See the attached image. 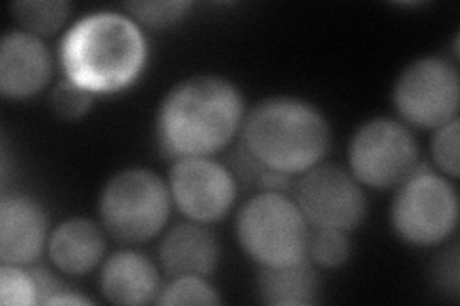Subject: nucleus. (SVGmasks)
Listing matches in <instances>:
<instances>
[{"mask_svg": "<svg viewBox=\"0 0 460 306\" xmlns=\"http://www.w3.org/2000/svg\"><path fill=\"white\" fill-rule=\"evenodd\" d=\"M243 125V100L219 75H194L172 86L155 119L160 150L171 159L211 157Z\"/></svg>", "mask_w": 460, "mask_h": 306, "instance_id": "nucleus-1", "label": "nucleus"}, {"mask_svg": "<svg viewBox=\"0 0 460 306\" xmlns=\"http://www.w3.org/2000/svg\"><path fill=\"white\" fill-rule=\"evenodd\" d=\"M148 57L146 39L135 20L115 12L81 18L60 42L66 77L93 94L131 86Z\"/></svg>", "mask_w": 460, "mask_h": 306, "instance_id": "nucleus-2", "label": "nucleus"}, {"mask_svg": "<svg viewBox=\"0 0 460 306\" xmlns=\"http://www.w3.org/2000/svg\"><path fill=\"white\" fill-rule=\"evenodd\" d=\"M242 145L261 167L301 177L323 162L330 148V127L309 101L275 96L259 101L248 113Z\"/></svg>", "mask_w": 460, "mask_h": 306, "instance_id": "nucleus-3", "label": "nucleus"}, {"mask_svg": "<svg viewBox=\"0 0 460 306\" xmlns=\"http://www.w3.org/2000/svg\"><path fill=\"white\" fill-rule=\"evenodd\" d=\"M236 238L259 268L307 260L309 224L296 201L280 192H261L243 203L236 218Z\"/></svg>", "mask_w": 460, "mask_h": 306, "instance_id": "nucleus-4", "label": "nucleus"}, {"mask_svg": "<svg viewBox=\"0 0 460 306\" xmlns=\"http://www.w3.org/2000/svg\"><path fill=\"white\" fill-rule=\"evenodd\" d=\"M169 186L146 169L111 177L98 201L102 228L121 243H144L162 234L171 214Z\"/></svg>", "mask_w": 460, "mask_h": 306, "instance_id": "nucleus-5", "label": "nucleus"}, {"mask_svg": "<svg viewBox=\"0 0 460 306\" xmlns=\"http://www.w3.org/2000/svg\"><path fill=\"white\" fill-rule=\"evenodd\" d=\"M397 188L392 226L402 241L429 247L453 234L458 223V196L447 179L429 169L416 167Z\"/></svg>", "mask_w": 460, "mask_h": 306, "instance_id": "nucleus-6", "label": "nucleus"}, {"mask_svg": "<svg viewBox=\"0 0 460 306\" xmlns=\"http://www.w3.org/2000/svg\"><path fill=\"white\" fill-rule=\"evenodd\" d=\"M348 153L349 172L358 184L374 189L397 188L419 167V144L411 128L387 118L358 128Z\"/></svg>", "mask_w": 460, "mask_h": 306, "instance_id": "nucleus-7", "label": "nucleus"}, {"mask_svg": "<svg viewBox=\"0 0 460 306\" xmlns=\"http://www.w3.org/2000/svg\"><path fill=\"white\" fill-rule=\"evenodd\" d=\"M460 79L456 67L438 56L414 60L394 86V106L416 128H439L456 119Z\"/></svg>", "mask_w": 460, "mask_h": 306, "instance_id": "nucleus-8", "label": "nucleus"}, {"mask_svg": "<svg viewBox=\"0 0 460 306\" xmlns=\"http://www.w3.org/2000/svg\"><path fill=\"white\" fill-rule=\"evenodd\" d=\"M294 201L311 228L349 232L367 216L363 186L338 165L319 163L301 174Z\"/></svg>", "mask_w": 460, "mask_h": 306, "instance_id": "nucleus-9", "label": "nucleus"}, {"mask_svg": "<svg viewBox=\"0 0 460 306\" xmlns=\"http://www.w3.org/2000/svg\"><path fill=\"white\" fill-rule=\"evenodd\" d=\"M169 192L189 221L211 224L233 209L238 184L234 174L211 157H184L169 172Z\"/></svg>", "mask_w": 460, "mask_h": 306, "instance_id": "nucleus-10", "label": "nucleus"}, {"mask_svg": "<svg viewBox=\"0 0 460 306\" xmlns=\"http://www.w3.org/2000/svg\"><path fill=\"white\" fill-rule=\"evenodd\" d=\"M49 216L29 196H4L0 201V260L29 267L49 245Z\"/></svg>", "mask_w": 460, "mask_h": 306, "instance_id": "nucleus-11", "label": "nucleus"}, {"mask_svg": "<svg viewBox=\"0 0 460 306\" xmlns=\"http://www.w3.org/2000/svg\"><path fill=\"white\" fill-rule=\"evenodd\" d=\"M52 77V57L45 42L27 31L4 35L0 45V91L10 100L39 94Z\"/></svg>", "mask_w": 460, "mask_h": 306, "instance_id": "nucleus-12", "label": "nucleus"}, {"mask_svg": "<svg viewBox=\"0 0 460 306\" xmlns=\"http://www.w3.org/2000/svg\"><path fill=\"white\" fill-rule=\"evenodd\" d=\"M221 245L217 236L194 221L172 226L160 243L162 268L171 275H201L206 278L219 265Z\"/></svg>", "mask_w": 460, "mask_h": 306, "instance_id": "nucleus-13", "label": "nucleus"}, {"mask_svg": "<svg viewBox=\"0 0 460 306\" xmlns=\"http://www.w3.org/2000/svg\"><path fill=\"white\" fill-rule=\"evenodd\" d=\"M100 291L113 304L140 306L160 297V274L142 253L125 249L113 253L100 272Z\"/></svg>", "mask_w": 460, "mask_h": 306, "instance_id": "nucleus-14", "label": "nucleus"}, {"mask_svg": "<svg viewBox=\"0 0 460 306\" xmlns=\"http://www.w3.org/2000/svg\"><path fill=\"white\" fill-rule=\"evenodd\" d=\"M47 249L52 265L62 274H89L104 258V232L89 218H67L50 234Z\"/></svg>", "mask_w": 460, "mask_h": 306, "instance_id": "nucleus-15", "label": "nucleus"}, {"mask_svg": "<svg viewBox=\"0 0 460 306\" xmlns=\"http://www.w3.org/2000/svg\"><path fill=\"white\" fill-rule=\"evenodd\" d=\"M257 291L265 304L309 306L319 302V275L309 260L290 267L261 268L257 275Z\"/></svg>", "mask_w": 460, "mask_h": 306, "instance_id": "nucleus-16", "label": "nucleus"}, {"mask_svg": "<svg viewBox=\"0 0 460 306\" xmlns=\"http://www.w3.org/2000/svg\"><path fill=\"white\" fill-rule=\"evenodd\" d=\"M67 3H13L12 12L23 31L35 37H50L60 31L69 16Z\"/></svg>", "mask_w": 460, "mask_h": 306, "instance_id": "nucleus-17", "label": "nucleus"}, {"mask_svg": "<svg viewBox=\"0 0 460 306\" xmlns=\"http://www.w3.org/2000/svg\"><path fill=\"white\" fill-rule=\"evenodd\" d=\"M351 257V241L348 232L313 228L307 241V260L323 268H340Z\"/></svg>", "mask_w": 460, "mask_h": 306, "instance_id": "nucleus-18", "label": "nucleus"}, {"mask_svg": "<svg viewBox=\"0 0 460 306\" xmlns=\"http://www.w3.org/2000/svg\"><path fill=\"white\" fill-rule=\"evenodd\" d=\"M155 302L160 304H221L217 289L201 275H179L160 291Z\"/></svg>", "mask_w": 460, "mask_h": 306, "instance_id": "nucleus-19", "label": "nucleus"}, {"mask_svg": "<svg viewBox=\"0 0 460 306\" xmlns=\"http://www.w3.org/2000/svg\"><path fill=\"white\" fill-rule=\"evenodd\" d=\"M27 267L4 265L0 268V302L4 306L40 304L39 287L31 270Z\"/></svg>", "mask_w": 460, "mask_h": 306, "instance_id": "nucleus-20", "label": "nucleus"}, {"mask_svg": "<svg viewBox=\"0 0 460 306\" xmlns=\"http://www.w3.org/2000/svg\"><path fill=\"white\" fill-rule=\"evenodd\" d=\"M190 3H175V0H165V3H131L127 10L131 16L150 29H165L179 23L186 18L190 10Z\"/></svg>", "mask_w": 460, "mask_h": 306, "instance_id": "nucleus-21", "label": "nucleus"}, {"mask_svg": "<svg viewBox=\"0 0 460 306\" xmlns=\"http://www.w3.org/2000/svg\"><path fill=\"white\" fill-rule=\"evenodd\" d=\"M93 106V92L74 81H62L52 92V109L64 121L81 119Z\"/></svg>", "mask_w": 460, "mask_h": 306, "instance_id": "nucleus-22", "label": "nucleus"}, {"mask_svg": "<svg viewBox=\"0 0 460 306\" xmlns=\"http://www.w3.org/2000/svg\"><path fill=\"white\" fill-rule=\"evenodd\" d=\"M458 136L460 125L458 119H453L436 128V136L431 140V155L436 165L451 179L458 177Z\"/></svg>", "mask_w": 460, "mask_h": 306, "instance_id": "nucleus-23", "label": "nucleus"}, {"mask_svg": "<svg viewBox=\"0 0 460 306\" xmlns=\"http://www.w3.org/2000/svg\"><path fill=\"white\" fill-rule=\"evenodd\" d=\"M438 275L443 282V287L447 291H453V293L456 295V291H458V255H456V249H453L449 255L443 257V262H441V268L438 270Z\"/></svg>", "mask_w": 460, "mask_h": 306, "instance_id": "nucleus-24", "label": "nucleus"}, {"mask_svg": "<svg viewBox=\"0 0 460 306\" xmlns=\"http://www.w3.org/2000/svg\"><path fill=\"white\" fill-rule=\"evenodd\" d=\"M47 304H91V301H89V299H84V297H81V295H77L75 291L66 289V291H62L60 295L52 297Z\"/></svg>", "mask_w": 460, "mask_h": 306, "instance_id": "nucleus-25", "label": "nucleus"}]
</instances>
